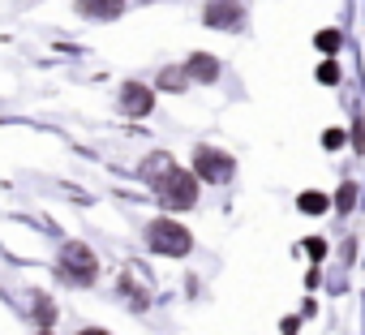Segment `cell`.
Listing matches in <instances>:
<instances>
[{
    "instance_id": "7c38bea8",
    "label": "cell",
    "mask_w": 365,
    "mask_h": 335,
    "mask_svg": "<svg viewBox=\"0 0 365 335\" xmlns=\"http://www.w3.org/2000/svg\"><path fill=\"white\" fill-rule=\"evenodd\" d=\"M318 82H339V69H335L331 61H322V65H318Z\"/></svg>"
},
{
    "instance_id": "9c48e42d",
    "label": "cell",
    "mask_w": 365,
    "mask_h": 335,
    "mask_svg": "<svg viewBox=\"0 0 365 335\" xmlns=\"http://www.w3.org/2000/svg\"><path fill=\"white\" fill-rule=\"evenodd\" d=\"M190 82H194L190 69H163V73H159V86H163V91H185Z\"/></svg>"
},
{
    "instance_id": "ba28073f",
    "label": "cell",
    "mask_w": 365,
    "mask_h": 335,
    "mask_svg": "<svg viewBox=\"0 0 365 335\" xmlns=\"http://www.w3.org/2000/svg\"><path fill=\"white\" fill-rule=\"evenodd\" d=\"M185 69H190V78H198V82H215V78H220V65H215V56H207V52H194Z\"/></svg>"
},
{
    "instance_id": "277c9868",
    "label": "cell",
    "mask_w": 365,
    "mask_h": 335,
    "mask_svg": "<svg viewBox=\"0 0 365 335\" xmlns=\"http://www.w3.org/2000/svg\"><path fill=\"white\" fill-rule=\"evenodd\" d=\"M194 163H198V172H202L207 181H228V177H232V159L220 155V150H211V146H202V150L194 155Z\"/></svg>"
},
{
    "instance_id": "9a60e30c",
    "label": "cell",
    "mask_w": 365,
    "mask_h": 335,
    "mask_svg": "<svg viewBox=\"0 0 365 335\" xmlns=\"http://www.w3.org/2000/svg\"><path fill=\"white\" fill-rule=\"evenodd\" d=\"M78 335H108V331H95V326H86V331H78Z\"/></svg>"
},
{
    "instance_id": "6da1fadb",
    "label": "cell",
    "mask_w": 365,
    "mask_h": 335,
    "mask_svg": "<svg viewBox=\"0 0 365 335\" xmlns=\"http://www.w3.org/2000/svg\"><path fill=\"white\" fill-rule=\"evenodd\" d=\"M155 190H159V202L168 211H180V207L198 202V177H190L185 168H168V172H159Z\"/></svg>"
},
{
    "instance_id": "8fae6325",
    "label": "cell",
    "mask_w": 365,
    "mask_h": 335,
    "mask_svg": "<svg viewBox=\"0 0 365 335\" xmlns=\"http://www.w3.org/2000/svg\"><path fill=\"white\" fill-rule=\"evenodd\" d=\"M339 43H344V39H339V31H318V48H322L327 56H331V52H339Z\"/></svg>"
},
{
    "instance_id": "5bb4252c",
    "label": "cell",
    "mask_w": 365,
    "mask_h": 335,
    "mask_svg": "<svg viewBox=\"0 0 365 335\" xmlns=\"http://www.w3.org/2000/svg\"><path fill=\"white\" fill-rule=\"evenodd\" d=\"M322 146H344V133H339V129H327V133H322Z\"/></svg>"
},
{
    "instance_id": "8992f818",
    "label": "cell",
    "mask_w": 365,
    "mask_h": 335,
    "mask_svg": "<svg viewBox=\"0 0 365 335\" xmlns=\"http://www.w3.org/2000/svg\"><path fill=\"white\" fill-rule=\"evenodd\" d=\"M120 108H125L129 116H146V112L155 108V95H150L146 86H138V82H125V86H120Z\"/></svg>"
},
{
    "instance_id": "3957f363",
    "label": "cell",
    "mask_w": 365,
    "mask_h": 335,
    "mask_svg": "<svg viewBox=\"0 0 365 335\" xmlns=\"http://www.w3.org/2000/svg\"><path fill=\"white\" fill-rule=\"evenodd\" d=\"M61 267H65V275L69 279H78V284H86V279H95V271H99V262H95V254L86 249V245H65V258H61Z\"/></svg>"
},
{
    "instance_id": "2e32d148",
    "label": "cell",
    "mask_w": 365,
    "mask_h": 335,
    "mask_svg": "<svg viewBox=\"0 0 365 335\" xmlns=\"http://www.w3.org/2000/svg\"><path fill=\"white\" fill-rule=\"evenodd\" d=\"M43 335H52V331H43Z\"/></svg>"
},
{
    "instance_id": "4fadbf2b",
    "label": "cell",
    "mask_w": 365,
    "mask_h": 335,
    "mask_svg": "<svg viewBox=\"0 0 365 335\" xmlns=\"http://www.w3.org/2000/svg\"><path fill=\"white\" fill-rule=\"evenodd\" d=\"M352 202H356V185H344V190H339V211H348Z\"/></svg>"
},
{
    "instance_id": "7a4b0ae2",
    "label": "cell",
    "mask_w": 365,
    "mask_h": 335,
    "mask_svg": "<svg viewBox=\"0 0 365 335\" xmlns=\"http://www.w3.org/2000/svg\"><path fill=\"white\" fill-rule=\"evenodd\" d=\"M146 237H150V245H155L159 254H168V258H180V254H190V245H194V241H190V232L180 228L176 220H155Z\"/></svg>"
},
{
    "instance_id": "5b68a950",
    "label": "cell",
    "mask_w": 365,
    "mask_h": 335,
    "mask_svg": "<svg viewBox=\"0 0 365 335\" xmlns=\"http://www.w3.org/2000/svg\"><path fill=\"white\" fill-rule=\"evenodd\" d=\"M245 5L241 0H211L207 5V26H241Z\"/></svg>"
},
{
    "instance_id": "30bf717a",
    "label": "cell",
    "mask_w": 365,
    "mask_h": 335,
    "mask_svg": "<svg viewBox=\"0 0 365 335\" xmlns=\"http://www.w3.org/2000/svg\"><path fill=\"white\" fill-rule=\"evenodd\" d=\"M305 215H318V211H327V194H301V202H297Z\"/></svg>"
},
{
    "instance_id": "52a82bcc",
    "label": "cell",
    "mask_w": 365,
    "mask_h": 335,
    "mask_svg": "<svg viewBox=\"0 0 365 335\" xmlns=\"http://www.w3.org/2000/svg\"><path fill=\"white\" fill-rule=\"evenodd\" d=\"M78 14L95 18V22H112L125 14V0H78Z\"/></svg>"
}]
</instances>
